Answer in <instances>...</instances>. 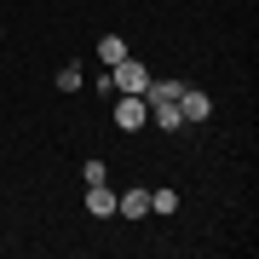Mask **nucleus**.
Returning <instances> with one entry per match:
<instances>
[{
    "instance_id": "5",
    "label": "nucleus",
    "mask_w": 259,
    "mask_h": 259,
    "mask_svg": "<svg viewBox=\"0 0 259 259\" xmlns=\"http://www.w3.org/2000/svg\"><path fill=\"white\" fill-rule=\"evenodd\" d=\"M115 213H121V219H144V213H150V190H121L115 196Z\"/></svg>"
},
{
    "instance_id": "10",
    "label": "nucleus",
    "mask_w": 259,
    "mask_h": 259,
    "mask_svg": "<svg viewBox=\"0 0 259 259\" xmlns=\"http://www.w3.org/2000/svg\"><path fill=\"white\" fill-rule=\"evenodd\" d=\"M81 179H87V185H110V167H104V161L93 156V161H87V167H81Z\"/></svg>"
},
{
    "instance_id": "8",
    "label": "nucleus",
    "mask_w": 259,
    "mask_h": 259,
    "mask_svg": "<svg viewBox=\"0 0 259 259\" xmlns=\"http://www.w3.org/2000/svg\"><path fill=\"white\" fill-rule=\"evenodd\" d=\"M150 213H179V190H150Z\"/></svg>"
},
{
    "instance_id": "1",
    "label": "nucleus",
    "mask_w": 259,
    "mask_h": 259,
    "mask_svg": "<svg viewBox=\"0 0 259 259\" xmlns=\"http://www.w3.org/2000/svg\"><path fill=\"white\" fill-rule=\"evenodd\" d=\"M110 121L121 133H139L144 121H150V104H144V93H115V110H110Z\"/></svg>"
},
{
    "instance_id": "6",
    "label": "nucleus",
    "mask_w": 259,
    "mask_h": 259,
    "mask_svg": "<svg viewBox=\"0 0 259 259\" xmlns=\"http://www.w3.org/2000/svg\"><path fill=\"white\" fill-rule=\"evenodd\" d=\"M98 58H104V69H115L121 58H127V40L121 35H98Z\"/></svg>"
},
{
    "instance_id": "4",
    "label": "nucleus",
    "mask_w": 259,
    "mask_h": 259,
    "mask_svg": "<svg viewBox=\"0 0 259 259\" xmlns=\"http://www.w3.org/2000/svg\"><path fill=\"white\" fill-rule=\"evenodd\" d=\"M87 213L93 219H115V190L110 185H87Z\"/></svg>"
},
{
    "instance_id": "3",
    "label": "nucleus",
    "mask_w": 259,
    "mask_h": 259,
    "mask_svg": "<svg viewBox=\"0 0 259 259\" xmlns=\"http://www.w3.org/2000/svg\"><path fill=\"white\" fill-rule=\"evenodd\" d=\"M179 115H185V121H207L213 115V98L202 93V87H185V93H179Z\"/></svg>"
},
{
    "instance_id": "11",
    "label": "nucleus",
    "mask_w": 259,
    "mask_h": 259,
    "mask_svg": "<svg viewBox=\"0 0 259 259\" xmlns=\"http://www.w3.org/2000/svg\"><path fill=\"white\" fill-rule=\"evenodd\" d=\"M0 35H6V23H0Z\"/></svg>"
},
{
    "instance_id": "9",
    "label": "nucleus",
    "mask_w": 259,
    "mask_h": 259,
    "mask_svg": "<svg viewBox=\"0 0 259 259\" xmlns=\"http://www.w3.org/2000/svg\"><path fill=\"white\" fill-rule=\"evenodd\" d=\"M58 93H81V69H75V64L58 69Z\"/></svg>"
},
{
    "instance_id": "2",
    "label": "nucleus",
    "mask_w": 259,
    "mask_h": 259,
    "mask_svg": "<svg viewBox=\"0 0 259 259\" xmlns=\"http://www.w3.org/2000/svg\"><path fill=\"white\" fill-rule=\"evenodd\" d=\"M110 87H115V93H144V87H150V64H139V58H121V64L110 69Z\"/></svg>"
},
{
    "instance_id": "7",
    "label": "nucleus",
    "mask_w": 259,
    "mask_h": 259,
    "mask_svg": "<svg viewBox=\"0 0 259 259\" xmlns=\"http://www.w3.org/2000/svg\"><path fill=\"white\" fill-rule=\"evenodd\" d=\"M150 115H156V127H161V133H179V127H185L179 104H150Z\"/></svg>"
}]
</instances>
